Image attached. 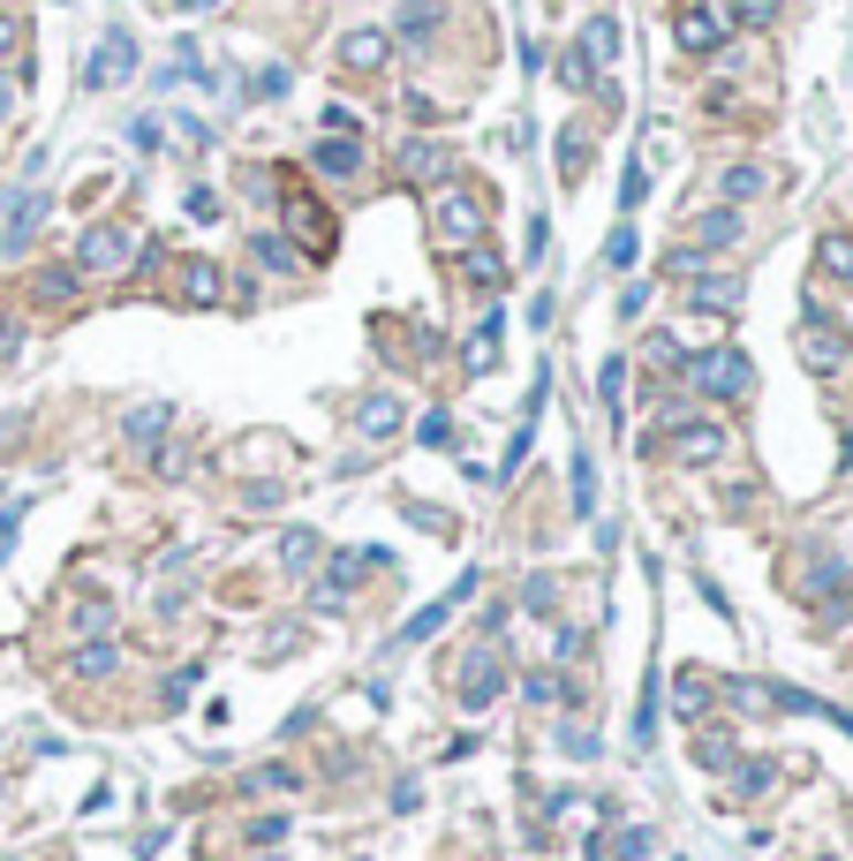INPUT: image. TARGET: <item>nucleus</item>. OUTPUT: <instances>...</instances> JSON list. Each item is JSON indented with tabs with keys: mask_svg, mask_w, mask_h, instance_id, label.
<instances>
[{
	"mask_svg": "<svg viewBox=\"0 0 853 861\" xmlns=\"http://www.w3.org/2000/svg\"><path fill=\"white\" fill-rule=\"evenodd\" d=\"M8 53H15V23H0V61H8Z\"/></svg>",
	"mask_w": 853,
	"mask_h": 861,
	"instance_id": "obj_60",
	"label": "nucleus"
},
{
	"mask_svg": "<svg viewBox=\"0 0 853 861\" xmlns=\"http://www.w3.org/2000/svg\"><path fill=\"white\" fill-rule=\"evenodd\" d=\"M454 695H461V710H491V703L507 695V665H499L491 650H469V665H461Z\"/></svg>",
	"mask_w": 853,
	"mask_h": 861,
	"instance_id": "obj_6",
	"label": "nucleus"
},
{
	"mask_svg": "<svg viewBox=\"0 0 853 861\" xmlns=\"http://www.w3.org/2000/svg\"><path fill=\"white\" fill-rule=\"evenodd\" d=\"M815 264H823L831 280H853V235H823V242H815Z\"/></svg>",
	"mask_w": 853,
	"mask_h": 861,
	"instance_id": "obj_30",
	"label": "nucleus"
},
{
	"mask_svg": "<svg viewBox=\"0 0 853 861\" xmlns=\"http://www.w3.org/2000/svg\"><path fill=\"white\" fill-rule=\"evenodd\" d=\"M257 258H264V264H295V250H288L280 235H257Z\"/></svg>",
	"mask_w": 853,
	"mask_h": 861,
	"instance_id": "obj_53",
	"label": "nucleus"
},
{
	"mask_svg": "<svg viewBox=\"0 0 853 861\" xmlns=\"http://www.w3.org/2000/svg\"><path fill=\"white\" fill-rule=\"evenodd\" d=\"M770 786H778V764H770V756H756V764L732 771V793H740V801H756V793H770Z\"/></svg>",
	"mask_w": 853,
	"mask_h": 861,
	"instance_id": "obj_29",
	"label": "nucleus"
},
{
	"mask_svg": "<svg viewBox=\"0 0 853 861\" xmlns=\"http://www.w3.org/2000/svg\"><path fill=\"white\" fill-rule=\"evenodd\" d=\"M416 438H424V446H454V408H430V416H416Z\"/></svg>",
	"mask_w": 853,
	"mask_h": 861,
	"instance_id": "obj_40",
	"label": "nucleus"
},
{
	"mask_svg": "<svg viewBox=\"0 0 853 861\" xmlns=\"http://www.w3.org/2000/svg\"><path fill=\"white\" fill-rule=\"evenodd\" d=\"M219 288H227V280H219V264H205V258L181 264V302H219Z\"/></svg>",
	"mask_w": 853,
	"mask_h": 861,
	"instance_id": "obj_27",
	"label": "nucleus"
},
{
	"mask_svg": "<svg viewBox=\"0 0 853 861\" xmlns=\"http://www.w3.org/2000/svg\"><path fill=\"white\" fill-rule=\"evenodd\" d=\"M469 590H476V574H461V582H454V598H430L424 612H408V627H401V643H430V635H438V627L454 620V604L469 598Z\"/></svg>",
	"mask_w": 853,
	"mask_h": 861,
	"instance_id": "obj_13",
	"label": "nucleus"
},
{
	"mask_svg": "<svg viewBox=\"0 0 853 861\" xmlns=\"http://www.w3.org/2000/svg\"><path fill=\"white\" fill-rule=\"evenodd\" d=\"M144 258V242H136V227H91L84 242H76V272H122V264Z\"/></svg>",
	"mask_w": 853,
	"mask_h": 861,
	"instance_id": "obj_3",
	"label": "nucleus"
},
{
	"mask_svg": "<svg viewBox=\"0 0 853 861\" xmlns=\"http://www.w3.org/2000/svg\"><path fill=\"white\" fill-rule=\"evenodd\" d=\"M212 8H227V0H181V15H212Z\"/></svg>",
	"mask_w": 853,
	"mask_h": 861,
	"instance_id": "obj_59",
	"label": "nucleus"
},
{
	"mask_svg": "<svg viewBox=\"0 0 853 861\" xmlns=\"http://www.w3.org/2000/svg\"><path fill=\"white\" fill-rule=\"evenodd\" d=\"M649 310V288H620V318H642Z\"/></svg>",
	"mask_w": 853,
	"mask_h": 861,
	"instance_id": "obj_56",
	"label": "nucleus"
},
{
	"mask_svg": "<svg viewBox=\"0 0 853 861\" xmlns=\"http://www.w3.org/2000/svg\"><path fill=\"white\" fill-rule=\"evenodd\" d=\"M0 258H8V235H0Z\"/></svg>",
	"mask_w": 853,
	"mask_h": 861,
	"instance_id": "obj_61",
	"label": "nucleus"
},
{
	"mask_svg": "<svg viewBox=\"0 0 853 861\" xmlns=\"http://www.w3.org/2000/svg\"><path fill=\"white\" fill-rule=\"evenodd\" d=\"M687 378L710 393V401H748V393H756V363H748L740 347H703V355H687Z\"/></svg>",
	"mask_w": 853,
	"mask_h": 861,
	"instance_id": "obj_1",
	"label": "nucleus"
},
{
	"mask_svg": "<svg viewBox=\"0 0 853 861\" xmlns=\"http://www.w3.org/2000/svg\"><path fill=\"white\" fill-rule=\"evenodd\" d=\"M280 91H288V69H264V76L250 84V98H280Z\"/></svg>",
	"mask_w": 853,
	"mask_h": 861,
	"instance_id": "obj_54",
	"label": "nucleus"
},
{
	"mask_svg": "<svg viewBox=\"0 0 853 861\" xmlns=\"http://www.w3.org/2000/svg\"><path fill=\"white\" fill-rule=\"evenodd\" d=\"M673 39H680V53H718V39H726V15H718L710 0H695V8H680V15H673Z\"/></svg>",
	"mask_w": 853,
	"mask_h": 861,
	"instance_id": "obj_9",
	"label": "nucleus"
},
{
	"mask_svg": "<svg viewBox=\"0 0 853 861\" xmlns=\"http://www.w3.org/2000/svg\"><path fill=\"white\" fill-rule=\"evenodd\" d=\"M461 371H469V378H483V371H499V310H491V318L476 325L469 341H461Z\"/></svg>",
	"mask_w": 853,
	"mask_h": 861,
	"instance_id": "obj_19",
	"label": "nucleus"
},
{
	"mask_svg": "<svg viewBox=\"0 0 853 861\" xmlns=\"http://www.w3.org/2000/svg\"><path fill=\"white\" fill-rule=\"evenodd\" d=\"M114 665H122V643H114V635H84V643L69 650V673H76V681H106Z\"/></svg>",
	"mask_w": 853,
	"mask_h": 861,
	"instance_id": "obj_15",
	"label": "nucleus"
},
{
	"mask_svg": "<svg viewBox=\"0 0 853 861\" xmlns=\"http://www.w3.org/2000/svg\"><path fill=\"white\" fill-rule=\"evenodd\" d=\"M181 76H189V84L205 76V45H197V39H174V61H167V76H159V84H181Z\"/></svg>",
	"mask_w": 853,
	"mask_h": 861,
	"instance_id": "obj_33",
	"label": "nucleus"
},
{
	"mask_svg": "<svg viewBox=\"0 0 853 861\" xmlns=\"http://www.w3.org/2000/svg\"><path fill=\"white\" fill-rule=\"evenodd\" d=\"M763 189H770V174L756 167V159H740V167L718 174V197H726V205H748V197H763Z\"/></svg>",
	"mask_w": 853,
	"mask_h": 861,
	"instance_id": "obj_23",
	"label": "nucleus"
},
{
	"mask_svg": "<svg viewBox=\"0 0 853 861\" xmlns=\"http://www.w3.org/2000/svg\"><path fill=\"white\" fill-rule=\"evenodd\" d=\"M363 129V114L355 106H325V136H355Z\"/></svg>",
	"mask_w": 853,
	"mask_h": 861,
	"instance_id": "obj_48",
	"label": "nucleus"
},
{
	"mask_svg": "<svg viewBox=\"0 0 853 861\" xmlns=\"http://www.w3.org/2000/svg\"><path fill=\"white\" fill-rule=\"evenodd\" d=\"M740 242V205H710V212L687 219V250H703V258H718Z\"/></svg>",
	"mask_w": 853,
	"mask_h": 861,
	"instance_id": "obj_7",
	"label": "nucleus"
},
{
	"mask_svg": "<svg viewBox=\"0 0 853 861\" xmlns=\"http://www.w3.org/2000/svg\"><path fill=\"white\" fill-rule=\"evenodd\" d=\"M15 114V84H8V69H0V122Z\"/></svg>",
	"mask_w": 853,
	"mask_h": 861,
	"instance_id": "obj_58",
	"label": "nucleus"
},
{
	"mask_svg": "<svg viewBox=\"0 0 853 861\" xmlns=\"http://www.w3.org/2000/svg\"><path fill=\"white\" fill-rule=\"evenodd\" d=\"M635 258H642L635 227H620V235H612V242H604V272H635Z\"/></svg>",
	"mask_w": 853,
	"mask_h": 861,
	"instance_id": "obj_37",
	"label": "nucleus"
},
{
	"mask_svg": "<svg viewBox=\"0 0 853 861\" xmlns=\"http://www.w3.org/2000/svg\"><path fill=\"white\" fill-rule=\"evenodd\" d=\"M559 84H566V91H590V84H597V69H590L582 53H559Z\"/></svg>",
	"mask_w": 853,
	"mask_h": 861,
	"instance_id": "obj_43",
	"label": "nucleus"
},
{
	"mask_svg": "<svg viewBox=\"0 0 853 861\" xmlns=\"http://www.w3.org/2000/svg\"><path fill=\"white\" fill-rule=\"evenodd\" d=\"M620 393H627V355H604L597 363V401L620 416Z\"/></svg>",
	"mask_w": 853,
	"mask_h": 861,
	"instance_id": "obj_34",
	"label": "nucleus"
},
{
	"mask_svg": "<svg viewBox=\"0 0 853 861\" xmlns=\"http://www.w3.org/2000/svg\"><path fill=\"white\" fill-rule=\"evenodd\" d=\"M76 627H84V635H106V627H114V604H106V598H84V604H76Z\"/></svg>",
	"mask_w": 853,
	"mask_h": 861,
	"instance_id": "obj_42",
	"label": "nucleus"
},
{
	"mask_svg": "<svg viewBox=\"0 0 853 861\" xmlns=\"http://www.w3.org/2000/svg\"><path fill=\"white\" fill-rule=\"evenodd\" d=\"M649 847H657V831H642V823H635V831H620V854H627V861H642Z\"/></svg>",
	"mask_w": 853,
	"mask_h": 861,
	"instance_id": "obj_52",
	"label": "nucleus"
},
{
	"mask_svg": "<svg viewBox=\"0 0 853 861\" xmlns=\"http://www.w3.org/2000/svg\"><path fill=\"white\" fill-rule=\"evenodd\" d=\"M318 552H325V537H318V529H288V537H280V567H288V574H310Z\"/></svg>",
	"mask_w": 853,
	"mask_h": 861,
	"instance_id": "obj_26",
	"label": "nucleus"
},
{
	"mask_svg": "<svg viewBox=\"0 0 853 861\" xmlns=\"http://www.w3.org/2000/svg\"><path fill=\"white\" fill-rule=\"evenodd\" d=\"M393 430H401V401H393V393H371V401L355 408V438H371V446H385Z\"/></svg>",
	"mask_w": 853,
	"mask_h": 861,
	"instance_id": "obj_18",
	"label": "nucleus"
},
{
	"mask_svg": "<svg viewBox=\"0 0 853 861\" xmlns=\"http://www.w3.org/2000/svg\"><path fill=\"white\" fill-rule=\"evenodd\" d=\"M710 703H718V681H710V673H680V681H673V710H680L687 726L710 718Z\"/></svg>",
	"mask_w": 853,
	"mask_h": 861,
	"instance_id": "obj_20",
	"label": "nucleus"
},
{
	"mask_svg": "<svg viewBox=\"0 0 853 861\" xmlns=\"http://www.w3.org/2000/svg\"><path fill=\"white\" fill-rule=\"evenodd\" d=\"M189 219H219V197H212V189H189Z\"/></svg>",
	"mask_w": 853,
	"mask_h": 861,
	"instance_id": "obj_55",
	"label": "nucleus"
},
{
	"mask_svg": "<svg viewBox=\"0 0 853 861\" xmlns=\"http://www.w3.org/2000/svg\"><path fill=\"white\" fill-rule=\"evenodd\" d=\"M461 280L499 295V288H507V258H499V250H483V242H469V250H461Z\"/></svg>",
	"mask_w": 853,
	"mask_h": 861,
	"instance_id": "obj_21",
	"label": "nucleus"
},
{
	"mask_svg": "<svg viewBox=\"0 0 853 861\" xmlns=\"http://www.w3.org/2000/svg\"><path fill=\"white\" fill-rule=\"evenodd\" d=\"M250 839H257V847H280V839H288V817H257Z\"/></svg>",
	"mask_w": 853,
	"mask_h": 861,
	"instance_id": "obj_51",
	"label": "nucleus"
},
{
	"mask_svg": "<svg viewBox=\"0 0 853 861\" xmlns=\"http://www.w3.org/2000/svg\"><path fill=\"white\" fill-rule=\"evenodd\" d=\"M642 159H649V167H665V159H673V129H649V136H642Z\"/></svg>",
	"mask_w": 853,
	"mask_h": 861,
	"instance_id": "obj_50",
	"label": "nucleus"
},
{
	"mask_svg": "<svg viewBox=\"0 0 853 861\" xmlns=\"http://www.w3.org/2000/svg\"><path fill=\"white\" fill-rule=\"evenodd\" d=\"M620 45H627V31H620L612 15H590V23H582V45H574V53H582L590 69H612V61H620Z\"/></svg>",
	"mask_w": 853,
	"mask_h": 861,
	"instance_id": "obj_16",
	"label": "nucleus"
},
{
	"mask_svg": "<svg viewBox=\"0 0 853 861\" xmlns=\"http://www.w3.org/2000/svg\"><path fill=\"white\" fill-rule=\"evenodd\" d=\"M740 15H748V23H770V15H778V0H740Z\"/></svg>",
	"mask_w": 853,
	"mask_h": 861,
	"instance_id": "obj_57",
	"label": "nucleus"
},
{
	"mask_svg": "<svg viewBox=\"0 0 853 861\" xmlns=\"http://www.w3.org/2000/svg\"><path fill=\"white\" fill-rule=\"evenodd\" d=\"M39 227H45V189L39 181H23V189L8 197V212H0V235H8V250H15V242L39 235Z\"/></svg>",
	"mask_w": 853,
	"mask_h": 861,
	"instance_id": "obj_11",
	"label": "nucleus"
},
{
	"mask_svg": "<svg viewBox=\"0 0 853 861\" xmlns=\"http://www.w3.org/2000/svg\"><path fill=\"white\" fill-rule=\"evenodd\" d=\"M642 197H649V167H627V181H620V205H627V212H635Z\"/></svg>",
	"mask_w": 853,
	"mask_h": 861,
	"instance_id": "obj_49",
	"label": "nucleus"
},
{
	"mask_svg": "<svg viewBox=\"0 0 853 861\" xmlns=\"http://www.w3.org/2000/svg\"><path fill=\"white\" fill-rule=\"evenodd\" d=\"M205 681V665H181V673H167V703H189V688Z\"/></svg>",
	"mask_w": 853,
	"mask_h": 861,
	"instance_id": "obj_47",
	"label": "nucleus"
},
{
	"mask_svg": "<svg viewBox=\"0 0 853 861\" xmlns=\"http://www.w3.org/2000/svg\"><path fill=\"white\" fill-rule=\"evenodd\" d=\"M815 861H839V854H815Z\"/></svg>",
	"mask_w": 853,
	"mask_h": 861,
	"instance_id": "obj_62",
	"label": "nucleus"
},
{
	"mask_svg": "<svg viewBox=\"0 0 853 861\" xmlns=\"http://www.w3.org/2000/svg\"><path fill=\"white\" fill-rule=\"evenodd\" d=\"M695 764H703V771H732V764H740L732 733H703V740H695Z\"/></svg>",
	"mask_w": 853,
	"mask_h": 861,
	"instance_id": "obj_32",
	"label": "nucleus"
},
{
	"mask_svg": "<svg viewBox=\"0 0 853 861\" xmlns=\"http://www.w3.org/2000/svg\"><path fill=\"white\" fill-rule=\"evenodd\" d=\"M839 582H846V567L839 560H815L809 574H801V590H809V604H823V598H839Z\"/></svg>",
	"mask_w": 853,
	"mask_h": 861,
	"instance_id": "obj_35",
	"label": "nucleus"
},
{
	"mask_svg": "<svg viewBox=\"0 0 853 861\" xmlns=\"http://www.w3.org/2000/svg\"><path fill=\"white\" fill-rule=\"evenodd\" d=\"M801 355H809V371L815 378H831V371H839V363H846V333H839V325H831V318H823V310H801Z\"/></svg>",
	"mask_w": 853,
	"mask_h": 861,
	"instance_id": "obj_5",
	"label": "nucleus"
},
{
	"mask_svg": "<svg viewBox=\"0 0 853 861\" xmlns=\"http://www.w3.org/2000/svg\"><path fill=\"white\" fill-rule=\"evenodd\" d=\"M167 416H174V408H167V401H144V408H128V446H152V438H159V430H167Z\"/></svg>",
	"mask_w": 853,
	"mask_h": 861,
	"instance_id": "obj_28",
	"label": "nucleus"
},
{
	"mask_svg": "<svg viewBox=\"0 0 853 861\" xmlns=\"http://www.w3.org/2000/svg\"><path fill=\"white\" fill-rule=\"evenodd\" d=\"M430 235H438L446 250H469V242H483V205H476L469 189H446V197L430 205Z\"/></svg>",
	"mask_w": 853,
	"mask_h": 861,
	"instance_id": "obj_2",
	"label": "nucleus"
},
{
	"mask_svg": "<svg viewBox=\"0 0 853 861\" xmlns=\"http://www.w3.org/2000/svg\"><path fill=\"white\" fill-rule=\"evenodd\" d=\"M288 235H295L302 250H325V242H333V212L310 205V197H288Z\"/></svg>",
	"mask_w": 853,
	"mask_h": 861,
	"instance_id": "obj_14",
	"label": "nucleus"
},
{
	"mask_svg": "<svg viewBox=\"0 0 853 861\" xmlns=\"http://www.w3.org/2000/svg\"><path fill=\"white\" fill-rule=\"evenodd\" d=\"M0 793H8V778H0Z\"/></svg>",
	"mask_w": 853,
	"mask_h": 861,
	"instance_id": "obj_63",
	"label": "nucleus"
},
{
	"mask_svg": "<svg viewBox=\"0 0 853 861\" xmlns=\"http://www.w3.org/2000/svg\"><path fill=\"white\" fill-rule=\"evenodd\" d=\"M657 371H687V347H680V333H649V347H642Z\"/></svg>",
	"mask_w": 853,
	"mask_h": 861,
	"instance_id": "obj_38",
	"label": "nucleus"
},
{
	"mask_svg": "<svg viewBox=\"0 0 853 861\" xmlns=\"http://www.w3.org/2000/svg\"><path fill=\"white\" fill-rule=\"evenodd\" d=\"M295 786V771L288 764H264V771H250V793H288Z\"/></svg>",
	"mask_w": 853,
	"mask_h": 861,
	"instance_id": "obj_44",
	"label": "nucleus"
},
{
	"mask_svg": "<svg viewBox=\"0 0 853 861\" xmlns=\"http://www.w3.org/2000/svg\"><path fill=\"white\" fill-rule=\"evenodd\" d=\"M521 695H529V703H574V688H566L559 673H529V681H521Z\"/></svg>",
	"mask_w": 853,
	"mask_h": 861,
	"instance_id": "obj_39",
	"label": "nucleus"
},
{
	"mask_svg": "<svg viewBox=\"0 0 853 861\" xmlns=\"http://www.w3.org/2000/svg\"><path fill=\"white\" fill-rule=\"evenodd\" d=\"M438 15H446L438 0H408V8H401V39H408L416 53H424V45L438 39Z\"/></svg>",
	"mask_w": 853,
	"mask_h": 861,
	"instance_id": "obj_25",
	"label": "nucleus"
},
{
	"mask_svg": "<svg viewBox=\"0 0 853 861\" xmlns=\"http://www.w3.org/2000/svg\"><path fill=\"white\" fill-rule=\"evenodd\" d=\"M566 491H574V507H582V515L597 507V469H590V454H582V446H574V461H566Z\"/></svg>",
	"mask_w": 853,
	"mask_h": 861,
	"instance_id": "obj_31",
	"label": "nucleus"
},
{
	"mask_svg": "<svg viewBox=\"0 0 853 861\" xmlns=\"http://www.w3.org/2000/svg\"><path fill=\"white\" fill-rule=\"evenodd\" d=\"M31 295L39 302H76L84 295V272H76V264H45L39 280H31Z\"/></svg>",
	"mask_w": 853,
	"mask_h": 861,
	"instance_id": "obj_24",
	"label": "nucleus"
},
{
	"mask_svg": "<svg viewBox=\"0 0 853 861\" xmlns=\"http://www.w3.org/2000/svg\"><path fill=\"white\" fill-rule=\"evenodd\" d=\"M559 748H566V756H597V733L590 726H559Z\"/></svg>",
	"mask_w": 853,
	"mask_h": 861,
	"instance_id": "obj_46",
	"label": "nucleus"
},
{
	"mask_svg": "<svg viewBox=\"0 0 853 861\" xmlns=\"http://www.w3.org/2000/svg\"><path fill=\"white\" fill-rule=\"evenodd\" d=\"M341 61L355 69V76H371V69H385V61H393V31H378V23L347 31V39H341Z\"/></svg>",
	"mask_w": 853,
	"mask_h": 861,
	"instance_id": "obj_12",
	"label": "nucleus"
},
{
	"mask_svg": "<svg viewBox=\"0 0 853 861\" xmlns=\"http://www.w3.org/2000/svg\"><path fill=\"white\" fill-rule=\"evenodd\" d=\"M582 167H590V136H582V129H559V174H566V181H582Z\"/></svg>",
	"mask_w": 853,
	"mask_h": 861,
	"instance_id": "obj_36",
	"label": "nucleus"
},
{
	"mask_svg": "<svg viewBox=\"0 0 853 861\" xmlns=\"http://www.w3.org/2000/svg\"><path fill=\"white\" fill-rule=\"evenodd\" d=\"M128 76H136V39H128V31H106L98 53L84 61V91H114V84H128Z\"/></svg>",
	"mask_w": 853,
	"mask_h": 861,
	"instance_id": "obj_4",
	"label": "nucleus"
},
{
	"mask_svg": "<svg viewBox=\"0 0 853 861\" xmlns=\"http://www.w3.org/2000/svg\"><path fill=\"white\" fill-rule=\"evenodd\" d=\"M703 272V250H665V280H695Z\"/></svg>",
	"mask_w": 853,
	"mask_h": 861,
	"instance_id": "obj_45",
	"label": "nucleus"
},
{
	"mask_svg": "<svg viewBox=\"0 0 853 861\" xmlns=\"http://www.w3.org/2000/svg\"><path fill=\"white\" fill-rule=\"evenodd\" d=\"M401 174H408V181H424V189H446V181H454V152L416 136V144H401Z\"/></svg>",
	"mask_w": 853,
	"mask_h": 861,
	"instance_id": "obj_10",
	"label": "nucleus"
},
{
	"mask_svg": "<svg viewBox=\"0 0 853 861\" xmlns=\"http://www.w3.org/2000/svg\"><path fill=\"white\" fill-rule=\"evenodd\" d=\"M310 167L347 181V174H363V144H355V136H325V144H310Z\"/></svg>",
	"mask_w": 853,
	"mask_h": 861,
	"instance_id": "obj_17",
	"label": "nucleus"
},
{
	"mask_svg": "<svg viewBox=\"0 0 853 861\" xmlns=\"http://www.w3.org/2000/svg\"><path fill=\"white\" fill-rule=\"evenodd\" d=\"M718 454H726V424H710V416L673 424V461H687V469H710Z\"/></svg>",
	"mask_w": 853,
	"mask_h": 861,
	"instance_id": "obj_8",
	"label": "nucleus"
},
{
	"mask_svg": "<svg viewBox=\"0 0 853 861\" xmlns=\"http://www.w3.org/2000/svg\"><path fill=\"white\" fill-rule=\"evenodd\" d=\"M521 604H529V612H552V604H559V582H552V574H529V582H521Z\"/></svg>",
	"mask_w": 853,
	"mask_h": 861,
	"instance_id": "obj_41",
	"label": "nucleus"
},
{
	"mask_svg": "<svg viewBox=\"0 0 853 861\" xmlns=\"http://www.w3.org/2000/svg\"><path fill=\"white\" fill-rule=\"evenodd\" d=\"M695 310H740V272H695Z\"/></svg>",
	"mask_w": 853,
	"mask_h": 861,
	"instance_id": "obj_22",
	"label": "nucleus"
}]
</instances>
